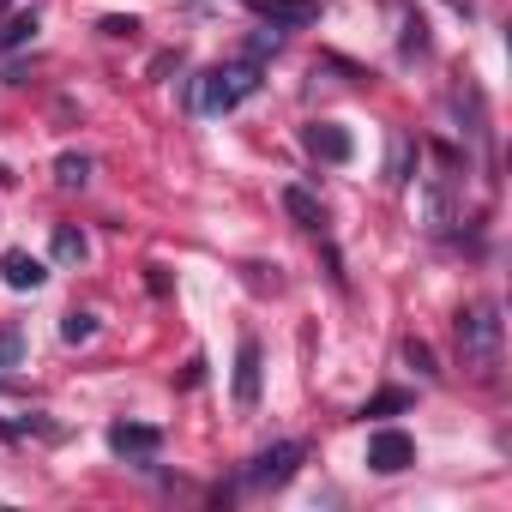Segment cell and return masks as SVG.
Wrapping results in <instances>:
<instances>
[{
    "instance_id": "15",
    "label": "cell",
    "mask_w": 512,
    "mask_h": 512,
    "mask_svg": "<svg viewBox=\"0 0 512 512\" xmlns=\"http://www.w3.org/2000/svg\"><path fill=\"white\" fill-rule=\"evenodd\" d=\"M31 37H37V19H31V13L7 19V25H0V55H13V49H25Z\"/></svg>"
},
{
    "instance_id": "6",
    "label": "cell",
    "mask_w": 512,
    "mask_h": 512,
    "mask_svg": "<svg viewBox=\"0 0 512 512\" xmlns=\"http://www.w3.org/2000/svg\"><path fill=\"white\" fill-rule=\"evenodd\" d=\"M157 446H163V434H157L151 422H115V428H109V452H115V458L151 464V458H157Z\"/></svg>"
},
{
    "instance_id": "20",
    "label": "cell",
    "mask_w": 512,
    "mask_h": 512,
    "mask_svg": "<svg viewBox=\"0 0 512 512\" xmlns=\"http://www.w3.org/2000/svg\"><path fill=\"white\" fill-rule=\"evenodd\" d=\"M133 31H139L133 19H103V37H133Z\"/></svg>"
},
{
    "instance_id": "16",
    "label": "cell",
    "mask_w": 512,
    "mask_h": 512,
    "mask_svg": "<svg viewBox=\"0 0 512 512\" xmlns=\"http://www.w3.org/2000/svg\"><path fill=\"white\" fill-rule=\"evenodd\" d=\"M404 362H410L422 380H434V374H440V368H434V350H428L422 338H404Z\"/></svg>"
},
{
    "instance_id": "8",
    "label": "cell",
    "mask_w": 512,
    "mask_h": 512,
    "mask_svg": "<svg viewBox=\"0 0 512 512\" xmlns=\"http://www.w3.org/2000/svg\"><path fill=\"white\" fill-rule=\"evenodd\" d=\"M0 278H7L13 290H37L49 272H43V260H37V253H25V247H7V253H0Z\"/></svg>"
},
{
    "instance_id": "5",
    "label": "cell",
    "mask_w": 512,
    "mask_h": 512,
    "mask_svg": "<svg viewBox=\"0 0 512 512\" xmlns=\"http://www.w3.org/2000/svg\"><path fill=\"white\" fill-rule=\"evenodd\" d=\"M253 19H266L272 31H302L320 19V0H247Z\"/></svg>"
},
{
    "instance_id": "18",
    "label": "cell",
    "mask_w": 512,
    "mask_h": 512,
    "mask_svg": "<svg viewBox=\"0 0 512 512\" xmlns=\"http://www.w3.org/2000/svg\"><path fill=\"white\" fill-rule=\"evenodd\" d=\"M398 410H410V392H380L362 416H398Z\"/></svg>"
},
{
    "instance_id": "21",
    "label": "cell",
    "mask_w": 512,
    "mask_h": 512,
    "mask_svg": "<svg viewBox=\"0 0 512 512\" xmlns=\"http://www.w3.org/2000/svg\"><path fill=\"white\" fill-rule=\"evenodd\" d=\"M0 7H7V0H0Z\"/></svg>"
},
{
    "instance_id": "2",
    "label": "cell",
    "mask_w": 512,
    "mask_h": 512,
    "mask_svg": "<svg viewBox=\"0 0 512 512\" xmlns=\"http://www.w3.org/2000/svg\"><path fill=\"white\" fill-rule=\"evenodd\" d=\"M253 91H260V61H235V67H211L205 79H199V109L205 115H229L235 103H247Z\"/></svg>"
},
{
    "instance_id": "11",
    "label": "cell",
    "mask_w": 512,
    "mask_h": 512,
    "mask_svg": "<svg viewBox=\"0 0 512 512\" xmlns=\"http://www.w3.org/2000/svg\"><path fill=\"white\" fill-rule=\"evenodd\" d=\"M55 181H61L67 193L85 187V181H91V157H85V151H61V157H55Z\"/></svg>"
},
{
    "instance_id": "10",
    "label": "cell",
    "mask_w": 512,
    "mask_h": 512,
    "mask_svg": "<svg viewBox=\"0 0 512 512\" xmlns=\"http://www.w3.org/2000/svg\"><path fill=\"white\" fill-rule=\"evenodd\" d=\"M284 211H290L302 229H320V223H326V211H320V199H314L308 187H284Z\"/></svg>"
},
{
    "instance_id": "3",
    "label": "cell",
    "mask_w": 512,
    "mask_h": 512,
    "mask_svg": "<svg viewBox=\"0 0 512 512\" xmlns=\"http://www.w3.org/2000/svg\"><path fill=\"white\" fill-rule=\"evenodd\" d=\"M302 440H278V446H266L260 458H247V470H241V482L247 488H284L296 470H302Z\"/></svg>"
},
{
    "instance_id": "19",
    "label": "cell",
    "mask_w": 512,
    "mask_h": 512,
    "mask_svg": "<svg viewBox=\"0 0 512 512\" xmlns=\"http://www.w3.org/2000/svg\"><path fill=\"white\" fill-rule=\"evenodd\" d=\"M19 356H25V338L19 332H0V368H19Z\"/></svg>"
},
{
    "instance_id": "14",
    "label": "cell",
    "mask_w": 512,
    "mask_h": 512,
    "mask_svg": "<svg viewBox=\"0 0 512 512\" xmlns=\"http://www.w3.org/2000/svg\"><path fill=\"white\" fill-rule=\"evenodd\" d=\"M85 253H91V247H85V235H79L73 223H61V229H55V260H61V266H79Z\"/></svg>"
},
{
    "instance_id": "12",
    "label": "cell",
    "mask_w": 512,
    "mask_h": 512,
    "mask_svg": "<svg viewBox=\"0 0 512 512\" xmlns=\"http://www.w3.org/2000/svg\"><path fill=\"white\" fill-rule=\"evenodd\" d=\"M410 157H416L410 133H392V157H386V181H392V187H404V181H410Z\"/></svg>"
},
{
    "instance_id": "9",
    "label": "cell",
    "mask_w": 512,
    "mask_h": 512,
    "mask_svg": "<svg viewBox=\"0 0 512 512\" xmlns=\"http://www.w3.org/2000/svg\"><path fill=\"white\" fill-rule=\"evenodd\" d=\"M308 151H314V157H326V163H350V151H356V145H350V133H344V127L314 121V127H308Z\"/></svg>"
},
{
    "instance_id": "13",
    "label": "cell",
    "mask_w": 512,
    "mask_h": 512,
    "mask_svg": "<svg viewBox=\"0 0 512 512\" xmlns=\"http://www.w3.org/2000/svg\"><path fill=\"white\" fill-rule=\"evenodd\" d=\"M398 49H404V55H428V25H422V13H410V7H404V25H398Z\"/></svg>"
},
{
    "instance_id": "1",
    "label": "cell",
    "mask_w": 512,
    "mask_h": 512,
    "mask_svg": "<svg viewBox=\"0 0 512 512\" xmlns=\"http://www.w3.org/2000/svg\"><path fill=\"white\" fill-rule=\"evenodd\" d=\"M458 350H464V368H476V374L500 368V308L494 302L458 308Z\"/></svg>"
},
{
    "instance_id": "17",
    "label": "cell",
    "mask_w": 512,
    "mask_h": 512,
    "mask_svg": "<svg viewBox=\"0 0 512 512\" xmlns=\"http://www.w3.org/2000/svg\"><path fill=\"white\" fill-rule=\"evenodd\" d=\"M91 332H97V314H67V320H61V338H67V344H85Z\"/></svg>"
},
{
    "instance_id": "7",
    "label": "cell",
    "mask_w": 512,
    "mask_h": 512,
    "mask_svg": "<svg viewBox=\"0 0 512 512\" xmlns=\"http://www.w3.org/2000/svg\"><path fill=\"white\" fill-rule=\"evenodd\" d=\"M235 404L241 410L260 404V344L253 338H241V350H235Z\"/></svg>"
},
{
    "instance_id": "4",
    "label": "cell",
    "mask_w": 512,
    "mask_h": 512,
    "mask_svg": "<svg viewBox=\"0 0 512 512\" xmlns=\"http://www.w3.org/2000/svg\"><path fill=\"white\" fill-rule=\"evenodd\" d=\"M416 464V440L404 434V428H380L374 440H368V470L374 476H398V470H410Z\"/></svg>"
}]
</instances>
